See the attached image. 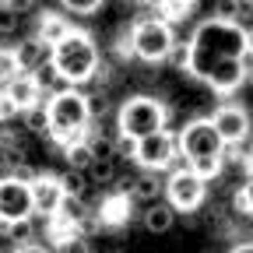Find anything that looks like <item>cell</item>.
Wrapping results in <instances>:
<instances>
[{"mask_svg": "<svg viewBox=\"0 0 253 253\" xmlns=\"http://www.w3.org/2000/svg\"><path fill=\"white\" fill-rule=\"evenodd\" d=\"M190 49L194 53H190L186 74L204 81L214 63H221V60H246L250 56V32L239 21L204 18V21H197L194 36H190Z\"/></svg>", "mask_w": 253, "mask_h": 253, "instance_id": "obj_1", "label": "cell"}, {"mask_svg": "<svg viewBox=\"0 0 253 253\" xmlns=\"http://www.w3.org/2000/svg\"><path fill=\"white\" fill-rule=\"evenodd\" d=\"M225 141H221L218 126L211 123V116H194L179 126V151L183 162L194 169L197 176H204L208 183L221 176L225 169Z\"/></svg>", "mask_w": 253, "mask_h": 253, "instance_id": "obj_2", "label": "cell"}, {"mask_svg": "<svg viewBox=\"0 0 253 253\" xmlns=\"http://www.w3.org/2000/svg\"><path fill=\"white\" fill-rule=\"evenodd\" d=\"M46 113H49V141L67 148L71 141L88 137L91 130V109H88V95L81 88H63L46 99Z\"/></svg>", "mask_w": 253, "mask_h": 253, "instance_id": "obj_3", "label": "cell"}, {"mask_svg": "<svg viewBox=\"0 0 253 253\" xmlns=\"http://www.w3.org/2000/svg\"><path fill=\"white\" fill-rule=\"evenodd\" d=\"M49 60H53V67L63 74V81H67L71 88L88 84V81L95 78V71L102 67L99 42L91 39V32H81V28H74L60 46H53Z\"/></svg>", "mask_w": 253, "mask_h": 253, "instance_id": "obj_4", "label": "cell"}, {"mask_svg": "<svg viewBox=\"0 0 253 253\" xmlns=\"http://www.w3.org/2000/svg\"><path fill=\"white\" fill-rule=\"evenodd\" d=\"M169 116H172V109L162 99L141 91V95H130V99L120 102V109H116V130L126 141H141V137H151L158 130H169Z\"/></svg>", "mask_w": 253, "mask_h": 253, "instance_id": "obj_5", "label": "cell"}, {"mask_svg": "<svg viewBox=\"0 0 253 253\" xmlns=\"http://www.w3.org/2000/svg\"><path fill=\"white\" fill-rule=\"evenodd\" d=\"M176 32L169 21H162L158 14H148V18H137L130 25V46H134V60L141 63H166L169 53L176 49Z\"/></svg>", "mask_w": 253, "mask_h": 253, "instance_id": "obj_6", "label": "cell"}, {"mask_svg": "<svg viewBox=\"0 0 253 253\" xmlns=\"http://www.w3.org/2000/svg\"><path fill=\"white\" fill-rule=\"evenodd\" d=\"M134 162L144 169V172H172L176 166H179V158H183V151H179V134H172V130H158V134H151V137H141V141H134Z\"/></svg>", "mask_w": 253, "mask_h": 253, "instance_id": "obj_7", "label": "cell"}, {"mask_svg": "<svg viewBox=\"0 0 253 253\" xmlns=\"http://www.w3.org/2000/svg\"><path fill=\"white\" fill-rule=\"evenodd\" d=\"M166 201L183 211V214H194L204 201H208V179L197 176L186 162H179L169 176H166Z\"/></svg>", "mask_w": 253, "mask_h": 253, "instance_id": "obj_8", "label": "cell"}, {"mask_svg": "<svg viewBox=\"0 0 253 253\" xmlns=\"http://www.w3.org/2000/svg\"><path fill=\"white\" fill-rule=\"evenodd\" d=\"M36 214V197H32V186L18 183L14 176H4L0 183V221L14 225V221H28Z\"/></svg>", "mask_w": 253, "mask_h": 253, "instance_id": "obj_9", "label": "cell"}, {"mask_svg": "<svg viewBox=\"0 0 253 253\" xmlns=\"http://www.w3.org/2000/svg\"><path fill=\"white\" fill-rule=\"evenodd\" d=\"M211 123L218 126L221 141L229 148L232 144H246V137H253L250 130V113L239 106V102H218V109L211 113Z\"/></svg>", "mask_w": 253, "mask_h": 253, "instance_id": "obj_10", "label": "cell"}, {"mask_svg": "<svg viewBox=\"0 0 253 253\" xmlns=\"http://www.w3.org/2000/svg\"><path fill=\"white\" fill-rule=\"evenodd\" d=\"M99 221H102V229H123V225H130V218H134V197H130V190H109V194L99 201Z\"/></svg>", "mask_w": 253, "mask_h": 253, "instance_id": "obj_11", "label": "cell"}, {"mask_svg": "<svg viewBox=\"0 0 253 253\" xmlns=\"http://www.w3.org/2000/svg\"><path fill=\"white\" fill-rule=\"evenodd\" d=\"M204 84H208L214 95L229 99L239 84H246V60H221V63H214L211 74L204 78Z\"/></svg>", "mask_w": 253, "mask_h": 253, "instance_id": "obj_12", "label": "cell"}, {"mask_svg": "<svg viewBox=\"0 0 253 253\" xmlns=\"http://www.w3.org/2000/svg\"><path fill=\"white\" fill-rule=\"evenodd\" d=\"M4 102H11L18 113H28V109H36V106L46 102V91L39 88L36 74H21L11 84H4Z\"/></svg>", "mask_w": 253, "mask_h": 253, "instance_id": "obj_13", "label": "cell"}, {"mask_svg": "<svg viewBox=\"0 0 253 253\" xmlns=\"http://www.w3.org/2000/svg\"><path fill=\"white\" fill-rule=\"evenodd\" d=\"M32 197H36V214H42V218H53L56 211H60V204H63V186H60V176H53V172H42L36 183H32Z\"/></svg>", "mask_w": 253, "mask_h": 253, "instance_id": "obj_14", "label": "cell"}, {"mask_svg": "<svg viewBox=\"0 0 253 253\" xmlns=\"http://www.w3.org/2000/svg\"><path fill=\"white\" fill-rule=\"evenodd\" d=\"M74 32V25H71V18H63V14H56V11H42L39 14V21H36V36L53 49V46H60L63 39H67Z\"/></svg>", "mask_w": 253, "mask_h": 253, "instance_id": "obj_15", "label": "cell"}, {"mask_svg": "<svg viewBox=\"0 0 253 253\" xmlns=\"http://www.w3.org/2000/svg\"><path fill=\"white\" fill-rule=\"evenodd\" d=\"M141 225H144V232H151V236H166V232L176 225V208H172L169 201L148 204V208L141 211Z\"/></svg>", "mask_w": 253, "mask_h": 253, "instance_id": "obj_16", "label": "cell"}, {"mask_svg": "<svg viewBox=\"0 0 253 253\" xmlns=\"http://www.w3.org/2000/svg\"><path fill=\"white\" fill-rule=\"evenodd\" d=\"M49 46L39 39V36H32V39H21L18 46H14V56L21 60V67H25V74H36L39 67H42V63L49 60Z\"/></svg>", "mask_w": 253, "mask_h": 253, "instance_id": "obj_17", "label": "cell"}, {"mask_svg": "<svg viewBox=\"0 0 253 253\" xmlns=\"http://www.w3.org/2000/svg\"><path fill=\"white\" fill-rule=\"evenodd\" d=\"M162 194H166V179H158V172H141V176L130 179V197L141 201L144 208L155 204Z\"/></svg>", "mask_w": 253, "mask_h": 253, "instance_id": "obj_18", "label": "cell"}, {"mask_svg": "<svg viewBox=\"0 0 253 253\" xmlns=\"http://www.w3.org/2000/svg\"><path fill=\"white\" fill-rule=\"evenodd\" d=\"M63 162H67V169H81V172H88V169H91V162H95V155H91V144H88V137H81V141H71L67 148H63Z\"/></svg>", "mask_w": 253, "mask_h": 253, "instance_id": "obj_19", "label": "cell"}, {"mask_svg": "<svg viewBox=\"0 0 253 253\" xmlns=\"http://www.w3.org/2000/svg\"><path fill=\"white\" fill-rule=\"evenodd\" d=\"M60 186H63V194L67 197H88V186H91V179H88V172H81V169H63L60 172Z\"/></svg>", "mask_w": 253, "mask_h": 253, "instance_id": "obj_20", "label": "cell"}, {"mask_svg": "<svg viewBox=\"0 0 253 253\" xmlns=\"http://www.w3.org/2000/svg\"><path fill=\"white\" fill-rule=\"evenodd\" d=\"M155 14L172 25V21H186L194 7H190V0H155Z\"/></svg>", "mask_w": 253, "mask_h": 253, "instance_id": "obj_21", "label": "cell"}, {"mask_svg": "<svg viewBox=\"0 0 253 253\" xmlns=\"http://www.w3.org/2000/svg\"><path fill=\"white\" fill-rule=\"evenodd\" d=\"M36 81H39V88L46 91V99H49V95H56V91H63V88H71L67 81H63V74L53 67V60H46L42 67L36 71Z\"/></svg>", "mask_w": 253, "mask_h": 253, "instance_id": "obj_22", "label": "cell"}, {"mask_svg": "<svg viewBox=\"0 0 253 253\" xmlns=\"http://www.w3.org/2000/svg\"><path fill=\"white\" fill-rule=\"evenodd\" d=\"M21 126H25L28 134H36V137L49 134V113H46V102L36 106V109H28V113H21Z\"/></svg>", "mask_w": 253, "mask_h": 253, "instance_id": "obj_23", "label": "cell"}, {"mask_svg": "<svg viewBox=\"0 0 253 253\" xmlns=\"http://www.w3.org/2000/svg\"><path fill=\"white\" fill-rule=\"evenodd\" d=\"M88 144H91V155H95V158H120L116 137H109V134H102V130H88Z\"/></svg>", "mask_w": 253, "mask_h": 253, "instance_id": "obj_24", "label": "cell"}, {"mask_svg": "<svg viewBox=\"0 0 253 253\" xmlns=\"http://www.w3.org/2000/svg\"><path fill=\"white\" fill-rule=\"evenodd\" d=\"M4 236L14 243V250L18 246H32L36 243V225H32V218L28 221H14V225H4Z\"/></svg>", "mask_w": 253, "mask_h": 253, "instance_id": "obj_25", "label": "cell"}, {"mask_svg": "<svg viewBox=\"0 0 253 253\" xmlns=\"http://www.w3.org/2000/svg\"><path fill=\"white\" fill-rule=\"evenodd\" d=\"M88 179L95 186H109L116 179V162H113V158H95L91 169H88Z\"/></svg>", "mask_w": 253, "mask_h": 253, "instance_id": "obj_26", "label": "cell"}, {"mask_svg": "<svg viewBox=\"0 0 253 253\" xmlns=\"http://www.w3.org/2000/svg\"><path fill=\"white\" fill-rule=\"evenodd\" d=\"M211 18H218V21H239L243 25V0H214Z\"/></svg>", "mask_w": 253, "mask_h": 253, "instance_id": "obj_27", "label": "cell"}, {"mask_svg": "<svg viewBox=\"0 0 253 253\" xmlns=\"http://www.w3.org/2000/svg\"><path fill=\"white\" fill-rule=\"evenodd\" d=\"M21 74H25V67H21V60L14 56V49H4V53H0V81L11 84V81L21 78Z\"/></svg>", "mask_w": 253, "mask_h": 253, "instance_id": "obj_28", "label": "cell"}, {"mask_svg": "<svg viewBox=\"0 0 253 253\" xmlns=\"http://www.w3.org/2000/svg\"><path fill=\"white\" fill-rule=\"evenodd\" d=\"M232 208L239 211V214H246V218H253V179H246L236 194H232Z\"/></svg>", "mask_w": 253, "mask_h": 253, "instance_id": "obj_29", "label": "cell"}, {"mask_svg": "<svg viewBox=\"0 0 253 253\" xmlns=\"http://www.w3.org/2000/svg\"><path fill=\"white\" fill-rule=\"evenodd\" d=\"M88 109H91V120H102V116L113 109V102H109L106 91H91V95H88Z\"/></svg>", "mask_w": 253, "mask_h": 253, "instance_id": "obj_30", "label": "cell"}, {"mask_svg": "<svg viewBox=\"0 0 253 253\" xmlns=\"http://www.w3.org/2000/svg\"><path fill=\"white\" fill-rule=\"evenodd\" d=\"M60 4L67 7L71 14H95V11L106 4V0H60Z\"/></svg>", "mask_w": 253, "mask_h": 253, "instance_id": "obj_31", "label": "cell"}, {"mask_svg": "<svg viewBox=\"0 0 253 253\" xmlns=\"http://www.w3.org/2000/svg\"><path fill=\"white\" fill-rule=\"evenodd\" d=\"M190 53H194V49H190V39L186 42H176V49L169 53V63H172L176 71H186L190 67Z\"/></svg>", "mask_w": 253, "mask_h": 253, "instance_id": "obj_32", "label": "cell"}, {"mask_svg": "<svg viewBox=\"0 0 253 253\" xmlns=\"http://www.w3.org/2000/svg\"><path fill=\"white\" fill-rule=\"evenodd\" d=\"M7 176H14L18 183H28V186H32V183H36V179L42 176V169H36V166H28V162H21V166H14V169H11Z\"/></svg>", "mask_w": 253, "mask_h": 253, "instance_id": "obj_33", "label": "cell"}, {"mask_svg": "<svg viewBox=\"0 0 253 253\" xmlns=\"http://www.w3.org/2000/svg\"><path fill=\"white\" fill-rule=\"evenodd\" d=\"M32 7H36V0H4V11L11 14H28Z\"/></svg>", "mask_w": 253, "mask_h": 253, "instance_id": "obj_34", "label": "cell"}, {"mask_svg": "<svg viewBox=\"0 0 253 253\" xmlns=\"http://www.w3.org/2000/svg\"><path fill=\"white\" fill-rule=\"evenodd\" d=\"M56 253H95V250H91V243H88V239H78V243L63 246V250H56Z\"/></svg>", "mask_w": 253, "mask_h": 253, "instance_id": "obj_35", "label": "cell"}, {"mask_svg": "<svg viewBox=\"0 0 253 253\" xmlns=\"http://www.w3.org/2000/svg\"><path fill=\"white\" fill-rule=\"evenodd\" d=\"M18 25V14H11V11H4L0 14V28H4V39H11V28Z\"/></svg>", "mask_w": 253, "mask_h": 253, "instance_id": "obj_36", "label": "cell"}, {"mask_svg": "<svg viewBox=\"0 0 253 253\" xmlns=\"http://www.w3.org/2000/svg\"><path fill=\"white\" fill-rule=\"evenodd\" d=\"M109 78H113V74H109V63H102V67L95 71V78H91V81L99 84V88H106V84H109Z\"/></svg>", "mask_w": 253, "mask_h": 253, "instance_id": "obj_37", "label": "cell"}, {"mask_svg": "<svg viewBox=\"0 0 253 253\" xmlns=\"http://www.w3.org/2000/svg\"><path fill=\"white\" fill-rule=\"evenodd\" d=\"M14 253H56L53 246H42V243H32V246H18Z\"/></svg>", "mask_w": 253, "mask_h": 253, "instance_id": "obj_38", "label": "cell"}, {"mask_svg": "<svg viewBox=\"0 0 253 253\" xmlns=\"http://www.w3.org/2000/svg\"><path fill=\"white\" fill-rule=\"evenodd\" d=\"M229 253H253V239H246V243H236V246H229Z\"/></svg>", "mask_w": 253, "mask_h": 253, "instance_id": "obj_39", "label": "cell"}, {"mask_svg": "<svg viewBox=\"0 0 253 253\" xmlns=\"http://www.w3.org/2000/svg\"><path fill=\"white\" fill-rule=\"evenodd\" d=\"M246 84L253 88V56H246Z\"/></svg>", "mask_w": 253, "mask_h": 253, "instance_id": "obj_40", "label": "cell"}, {"mask_svg": "<svg viewBox=\"0 0 253 253\" xmlns=\"http://www.w3.org/2000/svg\"><path fill=\"white\" fill-rule=\"evenodd\" d=\"M250 56H253V32H250Z\"/></svg>", "mask_w": 253, "mask_h": 253, "instance_id": "obj_41", "label": "cell"}, {"mask_svg": "<svg viewBox=\"0 0 253 253\" xmlns=\"http://www.w3.org/2000/svg\"><path fill=\"white\" fill-rule=\"evenodd\" d=\"M197 4H201V0H190V7H194V11H197Z\"/></svg>", "mask_w": 253, "mask_h": 253, "instance_id": "obj_42", "label": "cell"}, {"mask_svg": "<svg viewBox=\"0 0 253 253\" xmlns=\"http://www.w3.org/2000/svg\"><path fill=\"white\" fill-rule=\"evenodd\" d=\"M106 253H120V250H106Z\"/></svg>", "mask_w": 253, "mask_h": 253, "instance_id": "obj_43", "label": "cell"}, {"mask_svg": "<svg viewBox=\"0 0 253 253\" xmlns=\"http://www.w3.org/2000/svg\"><path fill=\"white\" fill-rule=\"evenodd\" d=\"M250 148H253V137H250Z\"/></svg>", "mask_w": 253, "mask_h": 253, "instance_id": "obj_44", "label": "cell"}, {"mask_svg": "<svg viewBox=\"0 0 253 253\" xmlns=\"http://www.w3.org/2000/svg\"><path fill=\"white\" fill-rule=\"evenodd\" d=\"M151 4H155V0H151Z\"/></svg>", "mask_w": 253, "mask_h": 253, "instance_id": "obj_45", "label": "cell"}]
</instances>
